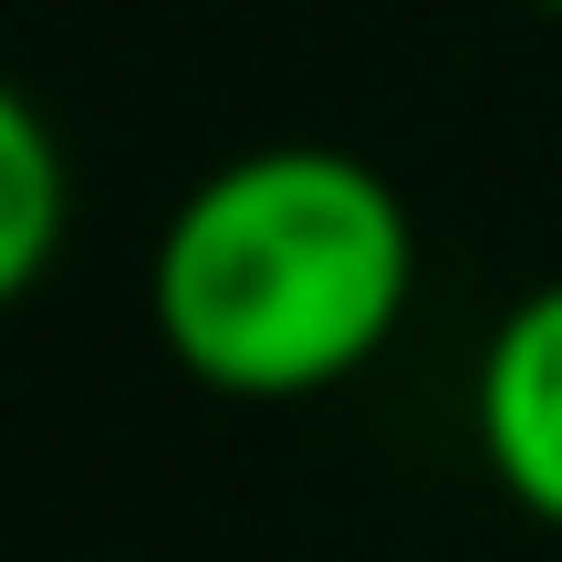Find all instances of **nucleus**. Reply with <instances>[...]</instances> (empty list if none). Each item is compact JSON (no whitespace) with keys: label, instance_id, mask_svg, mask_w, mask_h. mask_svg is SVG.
<instances>
[{"label":"nucleus","instance_id":"f257e3e1","mask_svg":"<svg viewBox=\"0 0 562 562\" xmlns=\"http://www.w3.org/2000/svg\"><path fill=\"white\" fill-rule=\"evenodd\" d=\"M157 334L220 396H313L417 292L406 199L344 146H250L157 240Z\"/></svg>","mask_w":562,"mask_h":562},{"label":"nucleus","instance_id":"f03ea898","mask_svg":"<svg viewBox=\"0 0 562 562\" xmlns=\"http://www.w3.org/2000/svg\"><path fill=\"white\" fill-rule=\"evenodd\" d=\"M480 459L531 521L562 531V281L510 302L480 355Z\"/></svg>","mask_w":562,"mask_h":562},{"label":"nucleus","instance_id":"7ed1b4c3","mask_svg":"<svg viewBox=\"0 0 562 562\" xmlns=\"http://www.w3.org/2000/svg\"><path fill=\"white\" fill-rule=\"evenodd\" d=\"M63 146L21 94H0V292H32L63 240Z\"/></svg>","mask_w":562,"mask_h":562},{"label":"nucleus","instance_id":"20e7f679","mask_svg":"<svg viewBox=\"0 0 562 562\" xmlns=\"http://www.w3.org/2000/svg\"><path fill=\"white\" fill-rule=\"evenodd\" d=\"M542 11H562V0H542Z\"/></svg>","mask_w":562,"mask_h":562}]
</instances>
